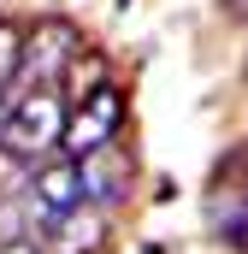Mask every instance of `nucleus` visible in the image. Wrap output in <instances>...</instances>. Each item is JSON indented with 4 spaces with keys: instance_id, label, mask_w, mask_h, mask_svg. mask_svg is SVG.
Masks as SVG:
<instances>
[{
    "instance_id": "nucleus-1",
    "label": "nucleus",
    "mask_w": 248,
    "mask_h": 254,
    "mask_svg": "<svg viewBox=\"0 0 248 254\" xmlns=\"http://www.w3.org/2000/svg\"><path fill=\"white\" fill-rule=\"evenodd\" d=\"M77 54H83L77 24H65V18H42V24H30V30H24L18 83H24V89H54L65 71L77 65Z\"/></svg>"
},
{
    "instance_id": "nucleus-2",
    "label": "nucleus",
    "mask_w": 248,
    "mask_h": 254,
    "mask_svg": "<svg viewBox=\"0 0 248 254\" xmlns=\"http://www.w3.org/2000/svg\"><path fill=\"white\" fill-rule=\"evenodd\" d=\"M65 136V101L60 89H24V101L0 119V142L12 148V154H48V148H60Z\"/></svg>"
},
{
    "instance_id": "nucleus-3",
    "label": "nucleus",
    "mask_w": 248,
    "mask_h": 254,
    "mask_svg": "<svg viewBox=\"0 0 248 254\" xmlns=\"http://www.w3.org/2000/svg\"><path fill=\"white\" fill-rule=\"evenodd\" d=\"M124 125V95L113 83H101V89H89L77 107H71V119H65V154L71 160H83V154H95V148H107Z\"/></svg>"
},
{
    "instance_id": "nucleus-4",
    "label": "nucleus",
    "mask_w": 248,
    "mask_h": 254,
    "mask_svg": "<svg viewBox=\"0 0 248 254\" xmlns=\"http://www.w3.org/2000/svg\"><path fill=\"white\" fill-rule=\"evenodd\" d=\"M107 237H113L107 207L77 201V207H65V213L48 219V231H42V254H101V249H107Z\"/></svg>"
},
{
    "instance_id": "nucleus-5",
    "label": "nucleus",
    "mask_w": 248,
    "mask_h": 254,
    "mask_svg": "<svg viewBox=\"0 0 248 254\" xmlns=\"http://www.w3.org/2000/svg\"><path fill=\"white\" fill-rule=\"evenodd\" d=\"M24 201L36 207V225L48 231V219H54V213H65V207H77V201H83V172H77V160L36 166V172H30V184H24Z\"/></svg>"
},
{
    "instance_id": "nucleus-6",
    "label": "nucleus",
    "mask_w": 248,
    "mask_h": 254,
    "mask_svg": "<svg viewBox=\"0 0 248 254\" xmlns=\"http://www.w3.org/2000/svg\"><path fill=\"white\" fill-rule=\"evenodd\" d=\"M77 172H83V201H95V207H113V201L130 190V166L113 154V142L95 148V154H83Z\"/></svg>"
},
{
    "instance_id": "nucleus-7",
    "label": "nucleus",
    "mask_w": 248,
    "mask_h": 254,
    "mask_svg": "<svg viewBox=\"0 0 248 254\" xmlns=\"http://www.w3.org/2000/svg\"><path fill=\"white\" fill-rule=\"evenodd\" d=\"M18 54H24V30L0 24V95H6V83H18Z\"/></svg>"
},
{
    "instance_id": "nucleus-8",
    "label": "nucleus",
    "mask_w": 248,
    "mask_h": 254,
    "mask_svg": "<svg viewBox=\"0 0 248 254\" xmlns=\"http://www.w3.org/2000/svg\"><path fill=\"white\" fill-rule=\"evenodd\" d=\"M24 184H30V166H24V154H12V148L0 142V201H6V195H24Z\"/></svg>"
},
{
    "instance_id": "nucleus-9",
    "label": "nucleus",
    "mask_w": 248,
    "mask_h": 254,
    "mask_svg": "<svg viewBox=\"0 0 248 254\" xmlns=\"http://www.w3.org/2000/svg\"><path fill=\"white\" fill-rule=\"evenodd\" d=\"M0 254H42V243H30V237H6Z\"/></svg>"
},
{
    "instance_id": "nucleus-10",
    "label": "nucleus",
    "mask_w": 248,
    "mask_h": 254,
    "mask_svg": "<svg viewBox=\"0 0 248 254\" xmlns=\"http://www.w3.org/2000/svg\"><path fill=\"white\" fill-rule=\"evenodd\" d=\"M225 12H231V18H243V24H248V0H225Z\"/></svg>"
},
{
    "instance_id": "nucleus-11",
    "label": "nucleus",
    "mask_w": 248,
    "mask_h": 254,
    "mask_svg": "<svg viewBox=\"0 0 248 254\" xmlns=\"http://www.w3.org/2000/svg\"><path fill=\"white\" fill-rule=\"evenodd\" d=\"M148 254H154V249H148Z\"/></svg>"
}]
</instances>
